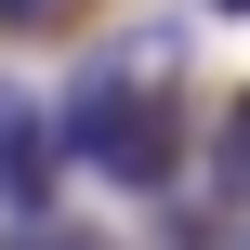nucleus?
I'll return each instance as SVG.
<instances>
[{"label": "nucleus", "mask_w": 250, "mask_h": 250, "mask_svg": "<svg viewBox=\"0 0 250 250\" xmlns=\"http://www.w3.org/2000/svg\"><path fill=\"white\" fill-rule=\"evenodd\" d=\"M0 250H92V237H66V224H13Z\"/></svg>", "instance_id": "7ed1b4c3"}, {"label": "nucleus", "mask_w": 250, "mask_h": 250, "mask_svg": "<svg viewBox=\"0 0 250 250\" xmlns=\"http://www.w3.org/2000/svg\"><path fill=\"white\" fill-rule=\"evenodd\" d=\"M40 13H53V0H0V26H40Z\"/></svg>", "instance_id": "20e7f679"}, {"label": "nucleus", "mask_w": 250, "mask_h": 250, "mask_svg": "<svg viewBox=\"0 0 250 250\" xmlns=\"http://www.w3.org/2000/svg\"><path fill=\"white\" fill-rule=\"evenodd\" d=\"M198 211H211V224H237V211H250V92L224 105V132H211V198H198Z\"/></svg>", "instance_id": "f03ea898"}, {"label": "nucleus", "mask_w": 250, "mask_h": 250, "mask_svg": "<svg viewBox=\"0 0 250 250\" xmlns=\"http://www.w3.org/2000/svg\"><path fill=\"white\" fill-rule=\"evenodd\" d=\"M211 13H250V0H211Z\"/></svg>", "instance_id": "39448f33"}, {"label": "nucleus", "mask_w": 250, "mask_h": 250, "mask_svg": "<svg viewBox=\"0 0 250 250\" xmlns=\"http://www.w3.org/2000/svg\"><path fill=\"white\" fill-rule=\"evenodd\" d=\"M53 132H66V158H79L92 185H119V198H171V185H185V145H198V92H185L171 26L105 40V53L66 79Z\"/></svg>", "instance_id": "f257e3e1"}]
</instances>
